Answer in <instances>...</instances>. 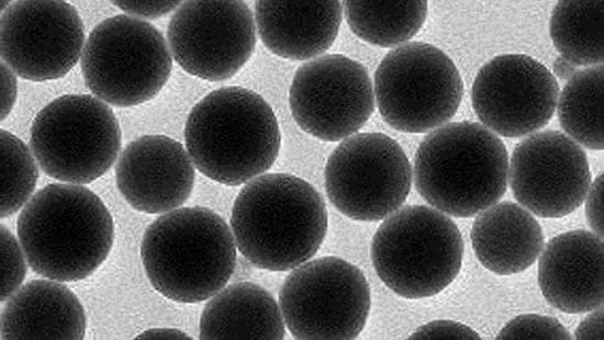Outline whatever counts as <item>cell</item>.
<instances>
[{
	"instance_id": "obj_15",
	"label": "cell",
	"mask_w": 604,
	"mask_h": 340,
	"mask_svg": "<svg viewBox=\"0 0 604 340\" xmlns=\"http://www.w3.org/2000/svg\"><path fill=\"white\" fill-rule=\"evenodd\" d=\"M558 97L555 76L525 54L495 56L480 68L471 88L476 115L504 137H522L547 125Z\"/></svg>"
},
{
	"instance_id": "obj_31",
	"label": "cell",
	"mask_w": 604,
	"mask_h": 340,
	"mask_svg": "<svg viewBox=\"0 0 604 340\" xmlns=\"http://www.w3.org/2000/svg\"><path fill=\"white\" fill-rule=\"evenodd\" d=\"M585 196V216L593 233L603 238V174L595 178Z\"/></svg>"
},
{
	"instance_id": "obj_5",
	"label": "cell",
	"mask_w": 604,
	"mask_h": 340,
	"mask_svg": "<svg viewBox=\"0 0 604 340\" xmlns=\"http://www.w3.org/2000/svg\"><path fill=\"white\" fill-rule=\"evenodd\" d=\"M508 155L485 126L454 122L432 131L414 157V183L437 211L454 217L474 216L504 195Z\"/></svg>"
},
{
	"instance_id": "obj_12",
	"label": "cell",
	"mask_w": 604,
	"mask_h": 340,
	"mask_svg": "<svg viewBox=\"0 0 604 340\" xmlns=\"http://www.w3.org/2000/svg\"><path fill=\"white\" fill-rule=\"evenodd\" d=\"M167 38L171 56L184 71L223 81L251 57L256 25L244 1H186L175 10Z\"/></svg>"
},
{
	"instance_id": "obj_29",
	"label": "cell",
	"mask_w": 604,
	"mask_h": 340,
	"mask_svg": "<svg viewBox=\"0 0 604 340\" xmlns=\"http://www.w3.org/2000/svg\"><path fill=\"white\" fill-rule=\"evenodd\" d=\"M409 339H481L470 327L454 320H434L413 332Z\"/></svg>"
},
{
	"instance_id": "obj_32",
	"label": "cell",
	"mask_w": 604,
	"mask_h": 340,
	"mask_svg": "<svg viewBox=\"0 0 604 340\" xmlns=\"http://www.w3.org/2000/svg\"><path fill=\"white\" fill-rule=\"evenodd\" d=\"M16 98V79L13 70L1 64V120L11 112Z\"/></svg>"
},
{
	"instance_id": "obj_13",
	"label": "cell",
	"mask_w": 604,
	"mask_h": 340,
	"mask_svg": "<svg viewBox=\"0 0 604 340\" xmlns=\"http://www.w3.org/2000/svg\"><path fill=\"white\" fill-rule=\"evenodd\" d=\"M374 102L367 69L340 54L320 56L299 67L289 90L297 124L324 141L356 134L371 116Z\"/></svg>"
},
{
	"instance_id": "obj_30",
	"label": "cell",
	"mask_w": 604,
	"mask_h": 340,
	"mask_svg": "<svg viewBox=\"0 0 604 340\" xmlns=\"http://www.w3.org/2000/svg\"><path fill=\"white\" fill-rule=\"evenodd\" d=\"M116 7L134 18L156 19L163 16L180 4L179 1H114Z\"/></svg>"
},
{
	"instance_id": "obj_27",
	"label": "cell",
	"mask_w": 604,
	"mask_h": 340,
	"mask_svg": "<svg viewBox=\"0 0 604 340\" xmlns=\"http://www.w3.org/2000/svg\"><path fill=\"white\" fill-rule=\"evenodd\" d=\"M496 339H572L570 332L556 318L526 314L510 320Z\"/></svg>"
},
{
	"instance_id": "obj_8",
	"label": "cell",
	"mask_w": 604,
	"mask_h": 340,
	"mask_svg": "<svg viewBox=\"0 0 604 340\" xmlns=\"http://www.w3.org/2000/svg\"><path fill=\"white\" fill-rule=\"evenodd\" d=\"M30 146L48 177L87 184L102 177L115 161L121 129L105 102L90 94H65L36 114Z\"/></svg>"
},
{
	"instance_id": "obj_3",
	"label": "cell",
	"mask_w": 604,
	"mask_h": 340,
	"mask_svg": "<svg viewBox=\"0 0 604 340\" xmlns=\"http://www.w3.org/2000/svg\"><path fill=\"white\" fill-rule=\"evenodd\" d=\"M184 141L199 172L237 186L272 167L281 134L276 114L262 97L231 86L210 92L192 107Z\"/></svg>"
},
{
	"instance_id": "obj_7",
	"label": "cell",
	"mask_w": 604,
	"mask_h": 340,
	"mask_svg": "<svg viewBox=\"0 0 604 340\" xmlns=\"http://www.w3.org/2000/svg\"><path fill=\"white\" fill-rule=\"evenodd\" d=\"M161 33L127 14L100 22L89 34L81 56L88 89L119 107L154 99L168 81L172 58Z\"/></svg>"
},
{
	"instance_id": "obj_28",
	"label": "cell",
	"mask_w": 604,
	"mask_h": 340,
	"mask_svg": "<svg viewBox=\"0 0 604 340\" xmlns=\"http://www.w3.org/2000/svg\"><path fill=\"white\" fill-rule=\"evenodd\" d=\"M1 302H5L21 286L25 275L27 260L20 241L1 225Z\"/></svg>"
},
{
	"instance_id": "obj_14",
	"label": "cell",
	"mask_w": 604,
	"mask_h": 340,
	"mask_svg": "<svg viewBox=\"0 0 604 340\" xmlns=\"http://www.w3.org/2000/svg\"><path fill=\"white\" fill-rule=\"evenodd\" d=\"M1 58L31 81L64 77L85 47L82 20L66 1L24 0L1 15Z\"/></svg>"
},
{
	"instance_id": "obj_26",
	"label": "cell",
	"mask_w": 604,
	"mask_h": 340,
	"mask_svg": "<svg viewBox=\"0 0 604 340\" xmlns=\"http://www.w3.org/2000/svg\"><path fill=\"white\" fill-rule=\"evenodd\" d=\"M1 217L16 213L32 197L38 179L34 155L15 135L1 129Z\"/></svg>"
},
{
	"instance_id": "obj_21",
	"label": "cell",
	"mask_w": 604,
	"mask_h": 340,
	"mask_svg": "<svg viewBox=\"0 0 604 340\" xmlns=\"http://www.w3.org/2000/svg\"><path fill=\"white\" fill-rule=\"evenodd\" d=\"M470 237L479 262L499 275L525 271L544 248L539 223L527 209L510 201L482 211L472 225Z\"/></svg>"
},
{
	"instance_id": "obj_17",
	"label": "cell",
	"mask_w": 604,
	"mask_h": 340,
	"mask_svg": "<svg viewBox=\"0 0 604 340\" xmlns=\"http://www.w3.org/2000/svg\"><path fill=\"white\" fill-rule=\"evenodd\" d=\"M194 166L188 151L165 135H144L127 144L115 166L124 200L146 214L178 208L194 185Z\"/></svg>"
},
{
	"instance_id": "obj_35",
	"label": "cell",
	"mask_w": 604,
	"mask_h": 340,
	"mask_svg": "<svg viewBox=\"0 0 604 340\" xmlns=\"http://www.w3.org/2000/svg\"><path fill=\"white\" fill-rule=\"evenodd\" d=\"M552 70L559 79L569 80L577 72V66L562 56H558L552 63Z\"/></svg>"
},
{
	"instance_id": "obj_25",
	"label": "cell",
	"mask_w": 604,
	"mask_h": 340,
	"mask_svg": "<svg viewBox=\"0 0 604 340\" xmlns=\"http://www.w3.org/2000/svg\"><path fill=\"white\" fill-rule=\"evenodd\" d=\"M604 69L596 65L577 72L558 97V118L564 132L579 145L602 150Z\"/></svg>"
},
{
	"instance_id": "obj_20",
	"label": "cell",
	"mask_w": 604,
	"mask_h": 340,
	"mask_svg": "<svg viewBox=\"0 0 604 340\" xmlns=\"http://www.w3.org/2000/svg\"><path fill=\"white\" fill-rule=\"evenodd\" d=\"M2 339L80 340L86 314L75 293L54 280H33L5 301Z\"/></svg>"
},
{
	"instance_id": "obj_22",
	"label": "cell",
	"mask_w": 604,
	"mask_h": 340,
	"mask_svg": "<svg viewBox=\"0 0 604 340\" xmlns=\"http://www.w3.org/2000/svg\"><path fill=\"white\" fill-rule=\"evenodd\" d=\"M279 304L262 286L237 282L213 295L200 317L199 338L276 340L284 337Z\"/></svg>"
},
{
	"instance_id": "obj_24",
	"label": "cell",
	"mask_w": 604,
	"mask_h": 340,
	"mask_svg": "<svg viewBox=\"0 0 604 340\" xmlns=\"http://www.w3.org/2000/svg\"><path fill=\"white\" fill-rule=\"evenodd\" d=\"M345 15L360 39L380 47L398 46L423 26L427 1H345Z\"/></svg>"
},
{
	"instance_id": "obj_19",
	"label": "cell",
	"mask_w": 604,
	"mask_h": 340,
	"mask_svg": "<svg viewBox=\"0 0 604 340\" xmlns=\"http://www.w3.org/2000/svg\"><path fill=\"white\" fill-rule=\"evenodd\" d=\"M343 18L340 1H256L255 22L265 46L291 60L314 58L334 43Z\"/></svg>"
},
{
	"instance_id": "obj_34",
	"label": "cell",
	"mask_w": 604,
	"mask_h": 340,
	"mask_svg": "<svg viewBox=\"0 0 604 340\" xmlns=\"http://www.w3.org/2000/svg\"><path fill=\"white\" fill-rule=\"evenodd\" d=\"M136 339H191V337L178 329L156 328L138 335Z\"/></svg>"
},
{
	"instance_id": "obj_33",
	"label": "cell",
	"mask_w": 604,
	"mask_h": 340,
	"mask_svg": "<svg viewBox=\"0 0 604 340\" xmlns=\"http://www.w3.org/2000/svg\"><path fill=\"white\" fill-rule=\"evenodd\" d=\"M603 336V307L600 306L579 324L574 338L602 340Z\"/></svg>"
},
{
	"instance_id": "obj_9",
	"label": "cell",
	"mask_w": 604,
	"mask_h": 340,
	"mask_svg": "<svg viewBox=\"0 0 604 340\" xmlns=\"http://www.w3.org/2000/svg\"><path fill=\"white\" fill-rule=\"evenodd\" d=\"M374 101L383 121L403 133H425L457 112L463 83L438 47L409 42L390 50L374 73Z\"/></svg>"
},
{
	"instance_id": "obj_6",
	"label": "cell",
	"mask_w": 604,
	"mask_h": 340,
	"mask_svg": "<svg viewBox=\"0 0 604 340\" xmlns=\"http://www.w3.org/2000/svg\"><path fill=\"white\" fill-rule=\"evenodd\" d=\"M379 279L396 295L417 299L445 290L457 277L463 241L457 225L425 205H409L385 217L371 242Z\"/></svg>"
},
{
	"instance_id": "obj_18",
	"label": "cell",
	"mask_w": 604,
	"mask_h": 340,
	"mask_svg": "<svg viewBox=\"0 0 604 340\" xmlns=\"http://www.w3.org/2000/svg\"><path fill=\"white\" fill-rule=\"evenodd\" d=\"M604 247L594 233L577 229L551 238L538 263V283L555 308L580 314L602 306Z\"/></svg>"
},
{
	"instance_id": "obj_2",
	"label": "cell",
	"mask_w": 604,
	"mask_h": 340,
	"mask_svg": "<svg viewBox=\"0 0 604 340\" xmlns=\"http://www.w3.org/2000/svg\"><path fill=\"white\" fill-rule=\"evenodd\" d=\"M16 231L30 268L58 282L91 275L114 240L113 219L104 203L72 183H52L32 195L18 217Z\"/></svg>"
},
{
	"instance_id": "obj_10",
	"label": "cell",
	"mask_w": 604,
	"mask_h": 340,
	"mask_svg": "<svg viewBox=\"0 0 604 340\" xmlns=\"http://www.w3.org/2000/svg\"><path fill=\"white\" fill-rule=\"evenodd\" d=\"M370 304L363 273L337 257H322L294 268L279 292L286 327L301 340L357 338L366 326Z\"/></svg>"
},
{
	"instance_id": "obj_16",
	"label": "cell",
	"mask_w": 604,
	"mask_h": 340,
	"mask_svg": "<svg viewBox=\"0 0 604 340\" xmlns=\"http://www.w3.org/2000/svg\"><path fill=\"white\" fill-rule=\"evenodd\" d=\"M507 180L514 197L530 213L559 218L583 203L591 173L578 143L562 132L544 131L516 145Z\"/></svg>"
},
{
	"instance_id": "obj_11",
	"label": "cell",
	"mask_w": 604,
	"mask_h": 340,
	"mask_svg": "<svg viewBox=\"0 0 604 340\" xmlns=\"http://www.w3.org/2000/svg\"><path fill=\"white\" fill-rule=\"evenodd\" d=\"M324 179L329 202L343 215L378 222L405 202L412 169L396 140L382 133H359L332 151Z\"/></svg>"
},
{
	"instance_id": "obj_4",
	"label": "cell",
	"mask_w": 604,
	"mask_h": 340,
	"mask_svg": "<svg viewBox=\"0 0 604 340\" xmlns=\"http://www.w3.org/2000/svg\"><path fill=\"white\" fill-rule=\"evenodd\" d=\"M141 257L157 292L192 304L226 286L236 267V243L228 225L213 211L178 207L146 228Z\"/></svg>"
},
{
	"instance_id": "obj_23",
	"label": "cell",
	"mask_w": 604,
	"mask_h": 340,
	"mask_svg": "<svg viewBox=\"0 0 604 340\" xmlns=\"http://www.w3.org/2000/svg\"><path fill=\"white\" fill-rule=\"evenodd\" d=\"M604 1H559L550 16L549 33L560 56L575 66L601 65Z\"/></svg>"
},
{
	"instance_id": "obj_1",
	"label": "cell",
	"mask_w": 604,
	"mask_h": 340,
	"mask_svg": "<svg viewBox=\"0 0 604 340\" xmlns=\"http://www.w3.org/2000/svg\"><path fill=\"white\" fill-rule=\"evenodd\" d=\"M322 195L288 173L261 174L237 194L231 216L235 243L253 265L289 271L310 260L327 231Z\"/></svg>"
}]
</instances>
